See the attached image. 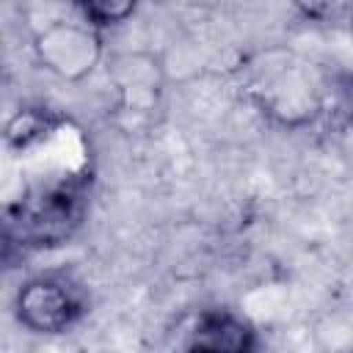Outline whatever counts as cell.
I'll use <instances>...</instances> for the list:
<instances>
[{
  "mask_svg": "<svg viewBox=\"0 0 353 353\" xmlns=\"http://www.w3.org/2000/svg\"><path fill=\"white\" fill-rule=\"evenodd\" d=\"M91 204V171L63 174L28 190L6 210V240L22 251H44L69 243Z\"/></svg>",
  "mask_w": 353,
  "mask_h": 353,
  "instance_id": "cell-1",
  "label": "cell"
},
{
  "mask_svg": "<svg viewBox=\"0 0 353 353\" xmlns=\"http://www.w3.org/2000/svg\"><path fill=\"white\" fill-rule=\"evenodd\" d=\"M88 312L83 284L66 270H44L25 279L14 295V314L22 328L41 336H58L74 328Z\"/></svg>",
  "mask_w": 353,
  "mask_h": 353,
  "instance_id": "cell-2",
  "label": "cell"
},
{
  "mask_svg": "<svg viewBox=\"0 0 353 353\" xmlns=\"http://www.w3.org/2000/svg\"><path fill=\"white\" fill-rule=\"evenodd\" d=\"M248 94L262 108V113L290 127L309 121L320 110V88L314 85L306 66L292 55H284L276 63L270 55H262L251 69Z\"/></svg>",
  "mask_w": 353,
  "mask_h": 353,
  "instance_id": "cell-3",
  "label": "cell"
},
{
  "mask_svg": "<svg viewBox=\"0 0 353 353\" xmlns=\"http://www.w3.org/2000/svg\"><path fill=\"white\" fill-rule=\"evenodd\" d=\"M33 55L52 77L63 83H80L99 66L105 47L99 30L88 22L55 19L33 36Z\"/></svg>",
  "mask_w": 353,
  "mask_h": 353,
  "instance_id": "cell-4",
  "label": "cell"
},
{
  "mask_svg": "<svg viewBox=\"0 0 353 353\" xmlns=\"http://www.w3.org/2000/svg\"><path fill=\"white\" fill-rule=\"evenodd\" d=\"M108 77L119 97V110L132 116H149L160 105L163 74L160 63L146 52L116 55L108 66Z\"/></svg>",
  "mask_w": 353,
  "mask_h": 353,
  "instance_id": "cell-5",
  "label": "cell"
},
{
  "mask_svg": "<svg viewBox=\"0 0 353 353\" xmlns=\"http://www.w3.org/2000/svg\"><path fill=\"white\" fill-rule=\"evenodd\" d=\"M188 350H221V353H248L256 347L254 325L234 314L232 309H204L185 342Z\"/></svg>",
  "mask_w": 353,
  "mask_h": 353,
  "instance_id": "cell-6",
  "label": "cell"
},
{
  "mask_svg": "<svg viewBox=\"0 0 353 353\" xmlns=\"http://www.w3.org/2000/svg\"><path fill=\"white\" fill-rule=\"evenodd\" d=\"M61 124L63 119L47 108H22L6 124V146L14 152H28L52 138Z\"/></svg>",
  "mask_w": 353,
  "mask_h": 353,
  "instance_id": "cell-7",
  "label": "cell"
},
{
  "mask_svg": "<svg viewBox=\"0 0 353 353\" xmlns=\"http://www.w3.org/2000/svg\"><path fill=\"white\" fill-rule=\"evenodd\" d=\"M72 6L83 22H88L97 30H105L124 25L135 14L138 0H72Z\"/></svg>",
  "mask_w": 353,
  "mask_h": 353,
  "instance_id": "cell-8",
  "label": "cell"
},
{
  "mask_svg": "<svg viewBox=\"0 0 353 353\" xmlns=\"http://www.w3.org/2000/svg\"><path fill=\"white\" fill-rule=\"evenodd\" d=\"M350 33H353V14H350Z\"/></svg>",
  "mask_w": 353,
  "mask_h": 353,
  "instance_id": "cell-9",
  "label": "cell"
}]
</instances>
